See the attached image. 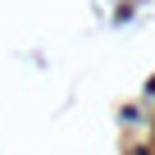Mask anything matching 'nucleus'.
Returning <instances> with one entry per match:
<instances>
[{
  "instance_id": "f257e3e1",
  "label": "nucleus",
  "mask_w": 155,
  "mask_h": 155,
  "mask_svg": "<svg viewBox=\"0 0 155 155\" xmlns=\"http://www.w3.org/2000/svg\"><path fill=\"white\" fill-rule=\"evenodd\" d=\"M128 155H150V150H146V146H132V150H128Z\"/></svg>"
},
{
  "instance_id": "f03ea898",
  "label": "nucleus",
  "mask_w": 155,
  "mask_h": 155,
  "mask_svg": "<svg viewBox=\"0 0 155 155\" xmlns=\"http://www.w3.org/2000/svg\"><path fill=\"white\" fill-rule=\"evenodd\" d=\"M146 96H155V78H150V82H146Z\"/></svg>"
}]
</instances>
